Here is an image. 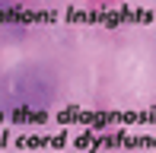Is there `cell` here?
Instances as JSON below:
<instances>
[{"label":"cell","instance_id":"6da1fadb","mask_svg":"<svg viewBox=\"0 0 156 153\" xmlns=\"http://www.w3.org/2000/svg\"><path fill=\"white\" fill-rule=\"evenodd\" d=\"M58 99V80L41 64H19L0 80V109L6 112H45Z\"/></svg>","mask_w":156,"mask_h":153}]
</instances>
